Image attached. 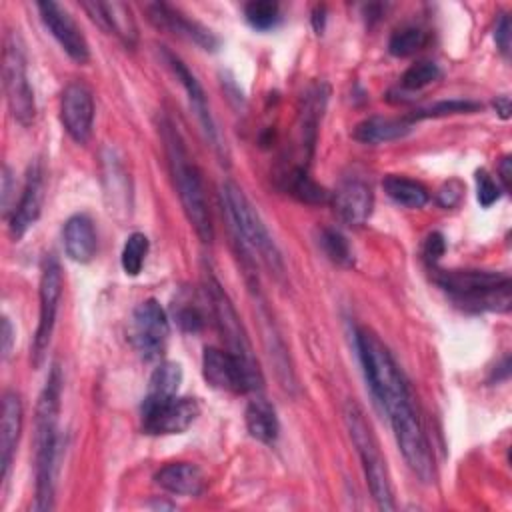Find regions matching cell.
Listing matches in <instances>:
<instances>
[{
	"label": "cell",
	"mask_w": 512,
	"mask_h": 512,
	"mask_svg": "<svg viewBox=\"0 0 512 512\" xmlns=\"http://www.w3.org/2000/svg\"><path fill=\"white\" fill-rule=\"evenodd\" d=\"M434 282L472 312H508L512 304V282L502 272L434 270Z\"/></svg>",
	"instance_id": "277c9868"
},
{
	"label": "cell",
	"mask_w": 512,
	"mask_h": 512,
	"mask_svg": "<svg viewBox=\"0 0 512 512\" xmlns=\"http://www.w3.org/2000/svg\"><path fill=\"white\" fill-rule=\"evenodd\" d=\"M354 340L366 384L378 408L388 416L396 444L408 468L422 482H432L434 458L422 422L416 414L412 392L398 362L394 360L388 346L370 328H358Z\"/></svg>",
	"instance_id": "6da1fadb"
},
{
	"label": "cell",
	"mask_w": 512,
	"mask_h": 512,
	"mask_svg": "<svg viewBox=\"0 0 512 512\" xmlns=\"http://www.w3.org/2000/svg\"><path fill=\"white\" fill-rule=\"evenodd\" d=\"M102 176H104V196H106L108 212L116 214L118 210H122L124 214H130V206H132L130 178L122 162L114 156L112 150L108 156H104Z\"/></svg>",
	"instance_id": "603a6c76"
},
{
	"label": "cell",
	"mask_w": 512,
	"mask_h": 512,
	"mask_svg": "<svg viewBox=\"0 0 512 512\" xmlns=\"http://www.w3.org/2000/svg\"><path fill=\"white\" fill-rule=\"evenodd\" d=\"M336 216L348 226H362L374 206V194L368 182L360 178H346L332 194Z\"/></svg>",
	"instance_id": "ac0fdd59"
},
{
	"label": "cell",
	"mask_w": 512,
	"mask_h": 512,
	"mask_svg": "<svg viewBox=\"0 0 512 512\" xmlns=\"http://www.w3.org/2000/svg\"><path fill=\"white\" fill-rule=\"evenodd\" d=\"M446 250V242H444V236L440 232H432L428 234V238L424 240V258L428 262H438L440 256L444 254Z\"/></svg>",
	"instance_id": "74e56055"
},
{
	"label": "cell",
	"mask_w": 512,
	"mask_h": 512,
	"mask_svg": "<svg viewBox=\"0 0 512 512\" xmlns=\"http://www.w3.org/2000/svg\"><path fill=\"white\" fill-rule=\"evenodd\" d=\"M40 18L48 32L56 38V42L62 46V50L78 64H86L90 60V46L80 32L74 18L56 2H38L36 4Z\"/></svg>",
	"instance_id": "5bb4252c"
},
{
	"label": "cell",
	"mask_w": 512,
	"mask_h": 512,
	"mask_svg": "<svg viewBox=\"0 0 512 512\" xmlns=\"http://www.w3.org/2000/svg\"><path fill=\"white\" fill-rule=\"evenodd\" d=\"M146 14H148V20L156 28L166 30L170 34H176V36H180L188 42H194L202 50L214 52L220 46V38L210 28H206L204 24L188 18L184 12H180L178 8H174L166 2L146 4Z\"/></svg>",
	"instance_id": "4fadbf2b"
},
{
	"label": "cell",
	"mask_w": 512,
	"mask_h": 512,
	"mask_svg": "<svg viewBox=\"0 0 512 512\" xmlns=\"http://www.w3.org/2000/svg\"><path fill=\"white\" fill-rule=\"evenodd\" d=\"M2 84L8 110L22 126H30L36 116L34 90L26 70V50L18 30H8L2 50Z\"/></svg>",
	"instance_id": "52a82bcc"
},
{
	"label": "cell",
	"mask_w": 512,
	"mask_h": 512,
	"mask_svg": "<svg viewBox=\"0 0 512 512\" xmlns=\"http://www.w3.org/2000/svg\"><path fill=\"white\" fill-rule=\"evenodd\" d=\"M494 40H496V46L498 50L508 56L510 52V20L506 14H500L498 22H496V28H494Z\"/></svg>",
	"instance_id": "f35d334b"
},
{
	"label": "cell",
	"mask_w": 512,
	"mask_h": 512,
	"mask_svg": "<svg viewBox=\"0 0 512 512\" xmlns=\"http://www.w3.org/2000/svg\"><path fill=\"white\" fill-rule=\"evenodd\" d=\"M384 192L400 206L406 208H422L424 204H428L430 200V192L428 188L412 178L406 176H398V174H390L384 178L382 182Z\"/></svg>",
	"instance_id": "4316f807"
},
{
	"label": "cell",
	"mask_w": 512,
	"mask_h": 512,
	"mask_svg": "<svg viewBox=\"0 0 512 512\" xmlns=\"http://www.w3.org/2000/svg\"><path fill=\"white\" fill-rule=\"evenodd\" d=\"M482 104L472 102V100H442L432 106L420 108L410 116V122L422 120V118H440V116H450V114H470L480 110Z\"/></svg>",
	"instance_id": "d6a6232c"
},
{
	"label": "cell",
	"mask_w": 512,
	"mask_h": 512,
	"mask_svg": "<svg viewBox=\"0 0 512 512\" xmlns=\"http://www.w3.org/2000/svg\"><path fill=\"white\" fill-rule=\"evenodd\" d=\"M426 32L422 28H416V26H404V28H398L390 40H388V50L392 56H398V58H404V56H410L414 52H418L424 44H426Z\"/></svg>",
	"instance_id": "4dcf8cb0"
},
{
	"label": "cell",
	"mask_w": 512,
	"mask_h": 512,
	"mask_svg": "<svg viewBox=\"0 0 512 512\" xmlns=\"http://www.w3.org/2000/svg\"><path fill=\"white\" fill-rule=\"evenodd\" d=\"M162 56H164L168 68L172 70V74L176 76V80H178V82L182 84V88L186 90L188 102H190V106H192V110H194V114H196V118H198L202 130H204L206 138H208L210 144L222 154L224 144L220 142V136H218L216 124H214V120H212V114H210V108H208V100H206V96H204V90H202L200 82H198L196 76L190 72V68H188L174 52L166 50L164 46H162Z\"/></svg>",
	"instance_id": "e0dca14e"
},
{
	"label": "cell",
	"mask_w": 512,
	"mask_h": 512,
	"mask_svg": "<svg viewBox=\"0 0 512 512\" xmlns=\"http://www.w3.org/2000/svg\"><path fill=\"white\" fill-rule=\"evenodd\" d=\"M0 338H2V358L6 360L12 352V342H14V328L10 324V318H2V330H0Z\"/></svg>",
	"instance_id": "ab89813d"
},
{
	"label": "cell",
	"mask_w": 512,
	"mask_h": 512,
	"mask_svg": "<svg viewBox=\"0 0 512 512\" xmlns=\"http://www.w3.org/2000/svg\"><path fill=\"white\" fill-rule=\"evenodd\" d=\"M326 10H324V6H318L316 10H314V18H312V24H314V30L318 32V34H322V30H324V22H326Z\"/></svg>",
	"instance_id": "ee69618b"
},
{
	"label": "cell",
	"mask_w": 512,
	"mask_h": 512,
	"mask_svg": "<svg viewBox=\"0 0 512 512\" xmlns=\"http://www.w3.org/2000/svg\"><path fill=\"white\" fill-rule=\"evenodd\" d=\"M206 296L216 320V326L222 334V340L226 344V350L230 354H234L238 360H242L248 366H258V360L254 356L250 338L244 330V324L238 318L236 308L232 306L228 294L224 292V288L220 286V282L208 274L206 276Z\"/></svg>",
	"instance_id": "30bf717a"
},
{
	"label": "cell",
	"mask_w": 512,
	"mask_h": 512,
	"mask_svg": "<svg viewBox=\"0 0 512 512\" xmlns=\"http://www.w3.org/2000/svg\"><path fill=\"white\" fill-rule=\"evenodd\" d=\"M412 130L410 118H384L370 116L356 124L352 136L362 144H384L404 138Z\"/></svg>",
	"instance_id": "d4e9b609"
},
{
	"label": "cell",
	"mask_w": 512,
	"mask_h": 512,
	"mask_svg": "<svg viewBox=\"0 0 512 512\" xmlns=\"http://www.w3.org/2000/svg\"><path fill=\"white\" fill-rule=\"evenodd\" d=\"M182 376H184L182 366L178 362H172V360L160 362L148 380V390L142 400L140 414L150 412V410L174 400L178 396Z\"/></svg>",
	"instance_id": "44dd1931"
},
{
	"label": "cell",
	"mask_w": 512,
	"mask_h": 512,
	"mask_svg": "<svg viewBox=\"0 0 512 512\" xmlns=\"http://www.w3.org/2000/svg\"><path fill=\"white\" fill-rule=\"evenodd\" d=\"M464 196V184L460 180H448L440 190H438V204L444 208H454Z\"/></svg>",
	"instance_id": "8d00e7d4"
},
{
	"label": "cell",
	"mask_w": 512,
	"mask_h": 512,
	"mask_svg": "<svg viewBox=\"0 0 512 512\" xmlns=\"http://www.w3.org/2000/svg\"><path fill=\"white\" fill-rule=\"evenodd\" d=\"M64 250L70 260L86 264L96 254V230L86 214H74L66 220L64 230Z\"/></svg>",
	"instance_id": "cb8c5ba5"
},
{
	"label": "cell",
	"mask_w": 512,
	"mask_h": 512,
	"mask_svg": "<svg viewBox=\"0 0 512 512\" xmlns=\"http://www.w3.org/2000/svg\"><path fill=\"white\" fill-rule=\"evenodd\" d=\"M10 170L8 166L4 168V176H2V206H4V212H8V198H10Z\"/></svg>",
	"instance_id": "7bdbcfd3"
},
{
	"label": "cell",
	"mask_w": 512,
	"mask_h": 512,
	"mask_svg": "<svg viewBox=\"0 0 512 512\" xmlns=\"http://www.w3.org/2000/svg\"><path fill=\"white\" fill-rule=\"evenodd\" d=\"M200 414L196 398L176 396L174 400L142 414V430L152 436H168L186 432Z\"/></svg>",
	"instance_id": "9a60e30c"
},
{
	"label": "cell",
	"mask_w": 512,
	"mask_h": 512,
	"mask_svg": "<svg viewBox=\"0 0 512 512\" xmlns=\"http://www.w3.org/2000/svg\"><path fill=\"white\" fill-rule=\"evenodd\" d=\"M440 78V68L436 62H430V60H420L416 64H412L400 78L402 86L406 90H420L428 84H432L434 80Z\"/></svg>",
	"instance_id": "836d02e7"
},
{
	"label": "cell",
	"mask_w": 512,
	"mask_h": 512,
	"mask_svg": "<svg viewBox=\"0 0 512 512\" xmlns=\"http://www.w3.org/2000/svg\"><path fill=\"white\" fill-rule=\"evenodd\" d=\"M246 428L250 432V436L262 444H274L280 432V422L276 416L274 406L262 398L256 396L248 402L246 406Z\"/></svg>",
	"instance_id": "484cf974"
},
{
	"label": "cell",
	"mask_w": 512,
	"mask_h": 512,
	"mask_svg": "<svg viewBox=\"0 0 512 512\" xmlns=\"http://www.w3.org/2000/svg\"><path fill=\"white\" fill-rule=\"evenodd\" d=\"M494 108L500 114V118H504V120L510 118V98L508 96H498L494 100Z\"/></svg>",
	"instance_id": "b9f144b4"
},
{
	"label": "cell",
	"mask_w": 512,
	"mask_h": 512,
	"mask_svg": "<svg viewBox=\"0 0 512 512\" xmlns=\"http://www.w3.org/2000/svg\"><path fill=\"white\" fill-rule=\"evenodd\" d=\"M148 246H150L148 238L142 232H132L126 238L122 254H120V264L128 276H138L142 272V266H144V260L148 254Z\"/></svg>",
	"instance_id": "f546056e"
},
{
	"label": "cell",
	"mask_w": 512,
	"mask_h": 512,
	"mask_svg": "<svg viewBox=\"0 0 512 512\" xmlns=\"http://www.w3.org/2000/svg\"><path fill=\"white\" fill-rule=\"evenodd\" d=\"M202 376L212 388L234 394L260 392L264 384L260 366H248L228 350L212 346L204 348Z\"/></svg>",
	"instance_id": "ba28073f"
},
{
	"label": "cell",
	"mask_w": 512,
	"mask_h": 512,
	"mask_svg": "<svg viewBox=\"0 0 512 512\" xmlns=\"http://www.w3.org/2000/svg\"><path fill=\"white\" fill-rule=\"evenodd\" d=\"M62 268L54 254H46L42 262V274H40V310H38V326L32 340V364L40 366L46 350L50 346V338L56 324V312L58 302L62 296Z\"/></svg>",
	"instance_id": "9c48e42d"
},
{
	"label": "cell",
	"mask_w": 512,
	"mask_h": 512,
	"mask_svg": "<svg viewBox=\"0 0 512 512\" xmlns=\"http://www.w3.org/2000/svg\"><path fill=\"white\" fill-rule=\"evenodd\" d=\"M170 322L156 298L140 302L130 320V342L144 360H158L168 344Z\"/></svg>",
	"instance_id": "8fae6325"
},
{
	"label": "cell",
	"mask_w": 512,
	"mask_h": 512,
	"mask_svg": "<svg viewBox=\"0 0 512 512\" xmlns=\"http://www.w3.org/2000/svg\"><path fill=\"white\" fill-rule=\"evenodd\" d=\"M498 174H500L502 188H504V190H510V176H512V160H510V156H504V158L500 160Z\"/></svg>",
	"instance_id": "60d3db41"
},
{
	"label": "cell",
	"mask_w": 512,
	"mask_h": 512,
	"mask_svg": "<svg viewBox=\"0 0 512 512\" xmlns=\"http://www.w3.org/2000/svg\"><path fill=\"white\" fill-rule=\"evenodd\" d=\"M318 242L324 250V254L336 264V266H342V268H350L354 264V254H352V248L348 244V240L344 238V234L336 228H322L320 230V236H318Z\"/></svg>",
	"instance_id": "f1b7e54d"
},
{
	"label": "cell",
	"mask_w": 512,
	"mask_h": 512,
	"mask_svg": "<svg viewBox=\"0 0 512 512\" xmlns=\"http://www.w3.org/2000/svg\"><path fill=\"white\" fill-rule=\"evenodd\" d=\"M42 200H44V166L36 158L28 166L20 200L10 214L8 226L14 240H20L28 232V228L38 220L42 210Z\"/></svg>",
	"instance_id": "2e32d148"
},
{
	"label": "cell",
	"mask_w": 512,
	"mask_h": 512,
	"mask_svg": "<svg viewBox=\"0 0 512 512\" xmlns=\"http://www.w3.org/2000/svg\"><path fill=\"white\" fill-rule=\"evenodd\" d=\"M288 188L294 198L306 204H324L330 200V192L314 182L304 168H294L288 176Z\"/></svg>",
	"instance_id": "83f0119b"
},
{
	"label": "cell",
	"mask_w": 512,
	"mask_h": 512,
	"mask_svg": "<svg viewBox=\"0 0 512 512\" xmlns=\"http://www.w3.org/2000/svg\"><path fill=\"white\" fill-rule=\"evenodd\" d=\"M344 422H346L350 440L360 456L366 484L376 506L380 510H394L396 504H394V492H392L386 460L382 456L374 430L364 416V410L354 400H348L344 404Z\"/></svg>",
	"instance_id": "8992f818"
},
{
	"label": "cell",
	"mask_w": 512,
	"mask_h": 512,
	"mask_svg": "<svg viewBox=\"0 0 512 512\" xmlns=\"http://www.w3.org/2000/svg\"><path fill=\"white\" fill-rule=\"evenodd\" d=\"M162 140H164V150L168 158V168L172 176V184L176 188V194L180 198V204L184 208V214L188 222L192 224L194 232L204 244H210L214 238L212 230V220L206 204V194L202 186V176L196 164L192 162L184 140L180 138L176 126L166 118L160 126Z\"/></svg>",
	"instance_id": "3957f363"
},
{
	"label": "cell",
	"mask_w": 512,
	"mask_h": 512,
	"mask_svg": "<svg viewBox=\"0 0 512 512\" xmlns=\"http://www.w3.org/2000/svg\"><path fill=\"white\" fill-rule=\"evenodd\" d=\"M176 322H178V326L184 332L196 334L204 326V314L200 312L198 306H190V304L188 306H180L178 312H176Z\"/></svg>",
	"instance_id": "d590c367"
},
{
	"label": "cell",
	"mask_w": 512,
	"mask_h": 512,
	"mask_svg": "<svg viewBox=\"0 0 512 512\" xmlns=\"http://www.w3.org/2000/svg\"><path fill=\"white\" fill-rule=\"evenodd\" d=\"M22 420H24V410H22V400L20 394L14 390L4 392L2 398V420H0V468H2V482L8 480L12 458L20 440L22 432Z\"/></svg>",
	"instance_id": "ffe728a7"
},
{
	"label": "cell",
	"mask_w": 512,
	"mask_h": 512,
	"mask_svg": "<svg viewBox=\"0 0 512 512\" xmlns=\"http://www.w3.org/2000/svg\"><path fill=\"white\" fill-rule=\"evenodd\" d=\"M92 22H96L104 32L114 34L126 46H134L138 40V28L132 10L124 2H82Z\"/></svg>",
	"instance_id": "d6986e66"
},
{
	"label": "cell",
	"mask_w": 512,
	"mask_h": 512,
	"mask_svg": "<svg viewBox=\"0 0 512 512\" xmlns=\"http://www.w3.org/2000/svg\"><path fill=\"white\" fill-rule=\"evenodd\" d=\"M60 120L74 142L86 144L90 140L94 126V96L86 84L70 82L62 90Z\"/></svg>",
	"instance_id": "7c38bea8"
},
{
	"label": "cell",
	"mask_w": 512,
	"mask_h": 512,
	"mask_svg": "<svg viewBox=\"0 0 512 512\" xmlns=\"http://www.w3.org/2000/svg\"><path fill=\"white\" fill-rule=\"evenodd\" d=\"M154 482L162 490H166L170 494H178V496H198V494H202V490L206 486L202 470L192 462L164 464L154 474Z\"/></svg>",
	"instance_id": "7402d4cb"
},
{
	"label": "cell",
	"mask_w": 512,
	"mask_h": 512,
	"mask_svg": "<svg viewBox=\"0 0 512 512\" xmlns=\"http://www.w3.org/2000/svg\"><path fill=\"white\" fill-rule=\"evenodd\" d=\"M248 24L256 30H270L280 20V6L272 0H252L244 6Z\"/></svg>",
	"instance_id": "1f68e13d"
},
{
	"label": "cell",
	"mask_w": 512,
	"mask_h": 512,
	"mask_svg": "<svg viewBox=\"0 0 512 512\" xmlns=\"http://www.w3.org/2000/svg\"><path fill=\"white\" fill-rule=\"evenodd\" d=\"M62 398V372L54 364L48 372L44 388L38 396L36 416H34V476H36V496L34 510L46 512L54 508V488H56V462H58V414Z\"/></svg>",
	"instance_id": "7a4b0ae2"
},
{
	"label": "cell",
	"mask_w": 512,
	"mask_h": 512,
	"mask_svg": "<svg viewBox=\"0 0 512 512\" xmlns=\"http://www.w3.org/2000/svg\"><path fill=\"white\" fill-rule=\"evenodd\" d=\"M476 196L482 208H490L494 202H498L502 190L498 186V182L486 172V170H478L476 172Z\"/></svg>",
	"instance_id": "e575fe53"
},
{
	"label": "cell",
	"mask_w": 512,
	"mask_h": 512,
	"mask_svg": "<svg viewBox=\"0 0 512 512\" xmlns=\"http://www.w3.org/2000/svg\"><path fill=\"white\" fill-rule=\"evenodd\" d=\"M220 202L222 210L226 214V220L230 224V230L234 238L240 242V248L244 252L258 254L260 260L276 274L284 270L282 254L270 236L266 224L262 222L260 214L244 194V190L232 182L224 180L220 184Z\"/></svg>",
	"instance_id": "5b68a950"
}]
</instances>
